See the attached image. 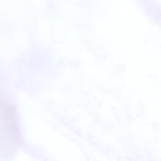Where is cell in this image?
Wrapping results in <instances>:
<instances>
[{"label":"cell","mask_w":161,"mask_h":161,"mask_svg":"<svg viewBox=\"0 0 161 161\" xmlns=\"http://www.w3.org/2000/svg\"><path fill=\"white\" fill-rule=\"evenodd\" d=\"M15 116L7 115L3 117V135L1 136L2 142L3 151L4 149L12 151L20 143V135L15 121Z\"/></svg>","instance_id":"1"}]
</instances>
